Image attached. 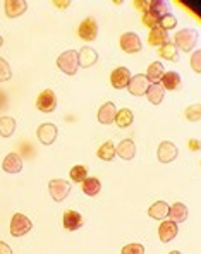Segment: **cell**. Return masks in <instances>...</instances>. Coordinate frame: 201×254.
I'll use <instances>...</instances> for the list:
<instances>
[{
    "label": "cell",
    "instance_id": "21",
    "mask_svg": "<svg viewBox=\"0 0 201 254\" xmlns=\"http://www.w3.org/2000/svg\"><path fill=\"white\" fill-rule=\"evenodd\" d=\"M164 74H165V71H164L162 62H151L144 76H146V79L151 83V85H158V81H162Z\"/></svg>",
    "mask_w": 201,
    "mask_h": 254
},
{
    "label": "cell",
    "instance_id": "10",
    "mask_svg": "<svg viewBox=\"0 0 201 254\" xmlns=\"http://www.w3.org/2000/svg\"><path fill=\"white\" fill-rule=\"evenodd\" d=\"M157 155H158V160H160L162 163H171V162H174L179 155L177 146L171 141H164V142H160V146H158Z\"/></svg>",
    "mask_w": 201,
    "mask_h": 254
},
{
    "label": "cell",
    "instance_id": "7",
    "mask_svg": "<svg viewBox=\"0 0 201 254\" xmlns=\"http://www.w3.org/2000/svg\"><path fill=\"white\" fill-rule=\"evenodd\" d=\"M78 34H79V38H81V40H85V41L96 40V36H98V24H96V21L93 19V17H88V19H85L81 24H79Z\"/></svg>",
    "mask_w": 201,
    "mask_h": 254
},
{
    "label": "cell",
    "instance_id": "13",
    "mask_svg": "<svg viewBox=\"0 0 201 254\" xmlns=\"http://www.w3.org/2000/svg\"><path fill=\"white\" fill-rule=\"evenodd\" d=\"M115 115H117V107L115 103L112 102H107L100 107L98 110V122L103 124V126H109L115 120Z\"/></svg>",
    "mask_w": 201,
    "mask_h": 254
},
{
    "label": "cell",
    "instance_id": "36",
    "mask_svg": "<svg viewBox=\"0 0 201 254\" xmlns=\"http://www.w3.org/2000/svg\"><path fill=\"white\" fill-rule=\"evenodd\" d=\"M143 23L146 24L148 28H151V29H153V28L160 26V19H157L155 16H151L150 12H144L143 14Z\"/></svg>",
    "mask_w": 201,
    "mask_h": 254
},
{
    "label": "cell",
    "instance_id": "15",
    "mask_svg": "<svg viewBox=\"0 0 201 254\" xmlns=\"http://www.w3.org/2000/svg\"><path fill=\"white\" fill-rule=\"evenodd\" d=\"M2 169L3 172L7 173H19L23 170V160L17 153H9V155L3 158L2 163Z\"/></svg>",
    "mask_w": 201,
    "mask_h": 254
},
{
    "label": "cell",
    "instance_id": "8",
    "mask_svg": "<svg viewBox=\"0 0 201 254\" xmlns=\"http://www.w3.org/2000/svg\"><path fill=\"white\" fill-rule=\"evenodd\" d=\"M148 88H150V81H148L144 74L133 76V78H131V81H129V85H127V89H129V93H131V95H134V96L146 95Z\"/></svg>",
    "mask_w": 201,
    "mask_h": 254
},
{
    "label": "cell",
    "instance_id": "31",
    "mask_svg": "<svg viewBox=\"0 0 201 254\" xmlns=\"http://www.w3.org/2000/svg\"><path fill=\"white\" fill-rule=\"evenodd\" d=\"M71 179L74 180V182H79L83 184L86 179H88V169H86L85 165H76L71 169Z\"/></svg>",
    "mask_w": 201,
    "mask_h": 254
},
{
    "label": "cell",
    "instance_id": "39",
    "mask_svg": "<svg viewBox=\"0 0 201 254\" xmlns=\"http://www.w3.org/2000/svg\"><path fill=\"white\" fill-rule=\"evenodd\" d=\"M0 254H12V249L2 241H0Z\"/></svg>",
    "mask_w": 201,
    "mask_h": 254
},
{
    "label": "cell",
    "instance_id": "34",
    "mask_svg": "<svg viewBox=\"0 0 201 254\" xmlns=\"http://www.w3.org/2000/svg\"><path fill=\"white\" fill-rule=\"evenodd\" d=\"M12 78V71H10L9 64L3 58H0V83H5Z\"/></svg>",
    "mask_w": 201,
    "mask_h": 254
},
{
    "label": "cell",
    "instance_id": "41",
    "mask_svg": "<svg viewBox=\"0 0 201 254\" xmlns=\"http://www.w3.org/2000/svg\"><path fill=\"white\" fill-rule=\"evenodd\" d=\"M54 5H58V9H65L69 5V2H54Z\"/></svg>",
    "mask_w": 201,
    "mask_h": 254
},
{
    "label": "cell",
    "instance_id": "28",
    "mask_svg": "<svg viewBox=\"0 0 201 254\" xmlns=\"http://www.w3.org/2000/svg\"><path fill=\"white\" fill-rule=\"evenodd\" d=\"M146 98L151 105H160L162 100H164V88L160 85H150L146 91Z\"/></svg>",
    "mask_w": 201,
    "mask_h": 254
},
{
    "label": "cell",
    "instance_id": "19",
    "mask_svg": "<svg viewBox=\"0 0 201 254\" xmlns=\"http://www.w3.org/2000/svg\"><path fill=\"white\" fill-rule=\"evenodd\" d=\"M3 5H5L7 17H19L28 9V3L23 2V0H7Z\"/></svg>",
    "mask_w": 201,
    "mask_h": 254
},
{
    "label": "cell",
    "instance_id": "27",
    "mask_svg": "<svg viewBox=\"0 0 201 254\" xmlns=\"http://www.w3.org/2000/svg\"><path fill=\"white\" fill-rule=\"evenodd\" d=\"M81 189L86 196H96V194L100 193V189H102V182H100L96 177H88V179L83 182Z\"/></svg>",
    "mask_w": 201,
    "mask_h": 254
},
{
    "label": "cell",
    "instance_id": "1",
    "mask_svg": "<svg viewBox=\"0 0 201 254\" xmlns=\"http://www.w3.org/2000/svg\"><path fill=\"white\" fill-rule=\"evenodd\" d=\"M198 31L191 29V28H186V29H181L174 38V45L177 48H181L182 52H191L193 48L198 43Z\"/></svg>",
    "mask_w": 201,
    "mask_h": 254
},
{
    "label": "cell",
    "instance_id": "4",
    "mask_svg": "<svg viewBox=\"0 0 201 254\" xmlns=\"http://www.w3.org/2000/svg\"><path fill=\"white\" fill-rule=\"evenodd\" d=\"M71 189H72L71 184H69L67 180H62V179H54V180H50V184H48V191H50L52 199H55L57 203H62V201L69 196Z\"/></svg>",
    "mask_w": 201,
    "mask_h": 254
},
{
    "label": "cell",
    "instance_id": "11",
    "mask_svg": "<svg viewBox=\"0 0 201 254\" xmlns=\"http://www.w3.org/2000/svg\"><path fill=\"white\" fill-rule=\"evenodd\" d=\"M131 72L127 67H117L115 71L112 72V76H110V83H112V86L115 89H124L127 88V85H129L131 81Z\"/></svg>",
    "mask_w": 201,
    "mask_h": 254
},
{
    "label": "cell",
    "instance_id": "3",
    "mask_svg": "<svg viewBox=\"0 0 201 254\" xmlns=\"http://www.w3.org/2000/svg\"><path fill=\"white\" fill-rule=\"evenodd\" d=\"M33 228V224L28 217H24L23 213H16L10 220V235L12 237H23L28 232Z\"/></svg>",
    "mask_w": 201,
    "mask_h": 254
},
{
    "label": "cell",
    "instance_id": "26",
    "mask_svg": "<svg viewBox=\"0 0 201 254\" xmlns=\"http://www.w3.org/2000/svg\"><path fill=\"white\" fill-rule=\"evenodd\" d=\"M114 122L117 124V127L120 129H126L129 127L131 124L134 122V115L129 109H122V110H117V115H115V120Z\"/></svg>",
    "mask_w": 201,
    "mask_h": 254
},
{
    "label": "cell",
    "instance_id": "2",
    "mask_svg": "<svg viewBox=\"0 0 201 254\" xmlns=\"http://www.w3.org/2000/svg\"><path fill=\"white\" fill-rule=\"evenodd\" d=\"M57 65L64 74L67 76H74L78 72L79 67V60H78V52L76 50H67L64 54L58 55L57 58Z\"/></svg>",
    "mask_w": 201,
    "mask_h": 254
},
{
    "label": "cell",
    "instance_id": "25",
    "mask_svg": "<svg viewBox=\"0 0 201 254\" xmlns=\"http://www.w3.org/2000/svg\"><path fill=\"white\" fill-rule=\"evenodd\" d=\"M146 12H150L151 16H155L157 19H162V17L169 14V5L165 2H162V0H151Z\"/></svg>",
    "mask_w": 201,
    "mask_h": 254
},
{
    "label": "cell",
    "instance_id": "35",
    "mask_svg": "<svg viewBox=\"0 0 201 254\" xmlns=\"http://www.w3.org/2000/svg\"><path fill=\"white\" fill-rule=\"evenodd\" d=\"M122 254H144V248L141 244H127L122 248Z\"/></svg>",
    "mask_w": 201,
    "mask_h": 254
},
{
    "label": "cell",
    "instance_id": "42",
    "mask_svg": "<svg viewBox=\"0 0 201 254\" xmlns=\"http://www.w3.org/2000/svg\"><path fill=\"white\" fill-rule=\"evenodd\" d=\"M169 254H182V253H179V251H172V253H169Z\"/></svg>",
    "mask_w": 201,
    "mask_h": 254
},
{
    "label": "cell",
    "instance_id": "29",
    "mask_svg": "<svg viewBox=\"0 0 201 254\" xmlns=\"http://www.w3.org/2000/svg\"><path fill=\"white\" fill-rule=\"evenodd\" d=\"M16 132V120L12 117H0V136L2 138H10Z\"/></svg>",
    "mask_w": 201,
    "mask_h": 254
},
{
    "label": "cell",
    "instance_id": "38",
    "mask_svg": "<svg viewBox=\"0 0 201 254\" xmlns=\"http://www.w3.org/2000/svg\"><path fill=\"white\" fill-rule=\"evenodd\" d=\"M188 146H189L191 151H200V149H201V141H198V139H189Z\"/></svg>",
    "mask_w": 201,
    "mask_h": 254
},
{
    "label": "cell",
    "instance_id": "9",
    "mask_svg": "<svg viewBox=\"0 0 201 254\" xmlns=\"http://www.w3.org/2000/svg\"><path fill=\"white\" fill-rule=\"evenodd\" d=\"M36 136H38V139H40L41 144L50 146V144H54L55 139H57L58 129H57V126H54V124H41L36 131Z\"/></svg>",
    "mask_w": 201,
    "mask_h": 254
},
{
    "label": "cell",
    "instance_id": "12",
    "mask_svg": "<svg viewBox=\"0 0 201 254\" xmlns=\"http://www.w3.org/2000/svg\"><path fill=\"white\" fill-rule=\"evenodd\" d=\"M179 232V227L175 222L172 220H164L160 224V227H158V237H160L162 242H171L175 239V235H177Z\"/></svg>",
    "mask_w": 201,
    "mask_h": 254
},
{
    "label": "cell",
    "instance_id": "32",
    "mask_svg": "<svg viewBox=\"0 0 201 254\" xmlns=\"http://www.w3.org/2000/svg\"><path fill=\"white\" fill-rule=\"evenodd\" d=\"M186 119L189 122H198L201 120V103H193L186 109Z\"/></svg>",
    "mask_w": 201,
    "mask_h": 254
},
{
    "label": "cell",
    "instance_id": "40",
    "mask_svg": "<svg viewBox=\"0 0 201 254\" xmlns=\"http://www.w3.org/2000/svg\"><path fill=\"white\" fill-rule=\"evenodd\" d=\"M134 5H136V9L143 10V14L148 10V5H150V2H134Z\"/></svg>",
    "mask_w": 201,
    "mask_h": 254
},
{
    "label": "cell",
    "instance_id": "20",
    "mask_svg": "<svg viewBox=\"0 0 201 254\" xmlns=\"http://www.w3.org/2000/svg\"><path fill=\"white\" fill-rule=\"evenodd\" d=\"M162 88L167 89V91H175V89L181 88V76L175 71H169L164 74L162 78Z\"/></svg>",
    "mask_w": 201,
    "mask_h": 254
},
{
    "label": "cell",
    "instance_id": "14",
    "mask_svg": "<svg viewBox=\"0 0 201 254\" xmlns=\"http://www.w3.org/2000/svg\"><path fill=\"white\" fill-rule=\"evenodd\" d=\"M62 222H64V228H65V230H71V232L81 228L83 224H85L81 213H78V211H74V210L64 211V220H62Z\"/></svg>",
    "mask_w": 201,
    "mask_h": 254
},
{
    "label": "cell",
    "instance_id": "18",
    "mask_svg": "<svg viewBox=\"0 0 201 254\" xmlns=\"http://www.w3.org/2000/svg\"><path fill=\"white\" fill-rule=\"evenodd\" d=\"M169 210H171V206H169L165 201H157V203H153L148 208V215H150L153 220L164 222L165 218L169 217Z\"/></svg>",
    "mask_w": 201,
    "mask_h": 254
},
{
    "label": "cell",
    "instance_id": "37",
    "mask_svg": "<svg viewBox=\"0 0 201 254\" xmlns=\"http://www.w3.org/2000/svg\"><path fill=\"white\" fill-rule=\"evenodd\" d=\"M191 67L195 72L201 74V50H196L191 57Z\"/></svg>",
    "mask_w": 201,
    "mask_h": 254
},
{
    "label": "cell",
    "instance_id": "33",
    "mask_svg": "<svg viewBox=\"0 0 201 254\" xmlns=\"http://www.w3.org/2000/svg\"><path fill=\"white\" fill-rule=\"evenodd\" d=\"M175 26H177V19H175L172 14H167V16H164L160 19V28H162V29L169 31V29H174Z\"/></svg>",
    "mask_w": 201,
    "mask_h": 254
},
{
    "label": "cell",
    "instance_id": "16",
    "mask_svg": "<svg viewBox=\"0 0 201 254\" xmlns=\"http://www.w3.org/2000/svg\"><path fill=\"white\" fill-rule=\"evenodd\" d=\"M78 60H79V65H83V67H91V65H95L96 60H98V54H96L95 48L83 47L81 50L78 52Z\"/></svg>",
    "mask_w": 201,
    "mask_h": 254
},
{
    "label": "cell",
    "instance_id": "17",
    "mask_svg": "<svg viewBox=\"0 0 201 254\" xmlns=\"http://www.w3.org/2000/svg\"><path fill=\"white\" fill-rule=\"evenodd\" d=\"M115 155H119V158L122 160H133L136 155V144L133 142V139H122L115 148Z\"/></svg>",
    "mask_w": 201,
    "mask_h": 254
},
{
    "label": "cell",
    "instance_id": "24",
    "mask_svg": "<svg viewBox=\"0 0 201 254\" xmlns=\"http://www.w3.org/2000/svg\"><path fill=\"white\" fill-rule=\"evenodd\" d=\"M169 41V34L165 29H162L160 26L158 28H153L150 33V36H148V43L151 45V47H162L164 43H167Z\"/></svg>",
    "mask_w": 201,
    "mask_h": 254
},
{
    "label": "cell",
    "instance_id": "30",
    "mask_svg": "<svg viewBox=\"0 0 201 254\" xmlns=\"http://www.w3.org/2000/svg\"><path fill=\"white\" fill-rule=\"evenodd\" d=\"M114 156H115V146H114L112 141H105L98 148V158L103 160V162H112Z\"/></svg>",
    "mask_w": 201,
    "mask_h": 254
},
{
    "label": "cell",
    "instance_id": "43",
    "mask_svg": "<svg viewBox=\"0 0 201 254\" xmlns=\"http://www.w3.org/2000/svg\"><path fill=\"white\" fill-rule=\"evenodd\" d=\"M2 45H3V38L0 36V47H2Z\"/></svg>",
    "mask_w": 201,
    "mask_h": 254
},
{
    "label": "cell",
    "instance_id": "6",
    "mask_svg": "<svg viewBox=\"0 0 201 254\" xmlns=\"http://www.w3.org/2000/svg\"><path fill=\"white\" fill-rule=\"evenodd\" d=\"M120 48H122L126 54H138V52L143 48L141 45V38L136 33L129 31V33H124L120 36Z\"/></svg>",
    "mask_w": 201,
    "mask_h": 254
},
{
    "label": "cell",
    "instance_id": "23",
    "mask_svg": "<svg viewBox=\"0 0 201 254\" xmlns=\"http://www.w3.org/2000/svg\"><path fill=\"white\" fill-rule=\"evenodd\" d=\"M158 55H160L162 58H165V60H169V62H177L179 60L177 47H175L172 41H167V43L162 45V47L158 48Z\"/></svg>",
    "mask_w": 201,
    "mask_h": 254
},
{
    "label": "cell",
    "instance_id": "22",
    "mask_svg": "<svg viewBox=\"0 0 201 254\" xmlns=\"http://www.w3.org/2000/svg\"><path fill=\"white\" fill-rule=\"evenodd\" d=\"M169 217H171V220L175 222V224H182V222H186L188 220V208H186V204L174 203L171 206V210H169Z\"/></svg>",
    "mask_w": 201,
    "mask_h": 254
},
{
    "label": "cell",
    "instance_id": "5",
    "mask_svg": "<svg viewBox=\"0 0 201 254\" xmlns=\"http://www.w3.org/2000/svg\"><path fill=\"white\" fill-rule=\"evenodd\" d=\"M36 109L40 112L50 113L57 109V96L52 89H43L36 98Z\"/></svg>",
    "mask_w": 201,
    "mask_h": 254
}]
</instances>
